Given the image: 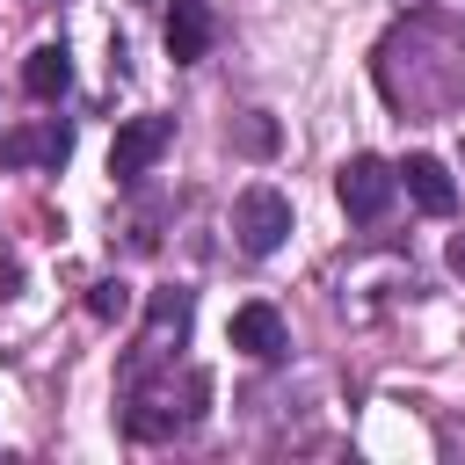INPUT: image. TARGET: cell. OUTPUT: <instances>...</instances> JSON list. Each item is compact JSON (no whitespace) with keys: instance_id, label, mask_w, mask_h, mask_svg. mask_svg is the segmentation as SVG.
Instances as JSON below:
<instances>
[{"instance_id":"cell-3","label":"cell","mask_w":465,"mask_h":465,"mask_svg":"<svg viewBox=\"0 0 465 465\" xmlns=\"http://www.w3.org/2000/svg\"><path fill=\"white\" fill-rule=\"evenodd\" d=\"M392 189H400V167H385L378 153H356V160H341V174H334V196H341V211H349L356 225H378L385 203H392Z\"/></svg>"},{"instance_id":"cell-12","label":"cell","mask_w":465,"mask_h":465,"mask_svg":"<svg viewBox=\"0 0 465 465\" xmlns=\"http://www.w3.org/2000/svg\"><path fill=\"white\" fill-rule=\"evenodd\" d=\"M15 283H22V269H15L7 254H0V291H15Z\"/></svg>"},{"instance_id":"cell-8","label":"cell","mask_w":465,"mask_h":465,"mask_svg":"<svg viewBox=\"0 0 465 465\" xmlns=\"http://www.w3.org/2000/svg\"><path fill=\"white\" fill-rule=\"evenodd\" d=\"M400 189H407V203H414V211H429V218H443V211L458 203L450 167H443L436 153H407V160H400Z\"/></svg>"},{"instance_id":"cell-4","label":"cell","mask_w":465,"mask_h":465,"mask_svg":"<svg viewBox=\"0 0 465 465\" xmlns=\"http://www.w3.org/2000/svg\"><path fill=\"white\" fill-rule=\"evenodd\" d=\"M174 145V116H131L124 131H116V145H109V174L131 189L138 174H153V160Z\"/></svg>"},{"instance_id":"cell-6","label":"cell","mask_w":465,"mask_h":465,"mask_svg":"<svg viewBox=\"0 0 465 465\" xmlns=\"http://www.w3.org/2000/svg\"><path fill=\"white\" fill-rule=\"evenodd\" d=\"M225 334H232V349H240V356H254V363H276V356L291 349V334H283V312H276V305H262V298H254V305H240Z\"/></svg>"},{"instance_id":"cell-7","label":"cell","mask_w":465,"mask_h":465,"mask_svg":"<svg viewBox=\"0 0 465 465\" xmlns=\"http://www.w3.org/2000/svg\"><path fill=\"white\" fill-rule=\"evenodd\" d=\"M211 36H218L211 0H167V58H174V65H196V58L211 51Z\"/></svg>"},{"instance_id":"cell-9","label":"cell","mask_w":465,"mask_h":465,"mask_svg":"<svg viewBox=\"0 0 465 465\" xmlns=\"http://www.w3.org/2000/svg\"><path fill=\"white\" fill-rule=\"evenodd\" d=\"M22 87H29L36 102H58V94L73 87V58H65V44H36V51L22 58Z\"/></svg>"},{"instance_id":"cell-1","label":"cell","mask_w":465,"mask_h":465,"mask_svg":"<svg viewBox=\"0 0 465 465\" xmlns=\"http://www.w3.org/2000/svg\"><path fill=\"white\" fill-rule=\"evenodd\" d=\"M189 320H196V291H182V283L153 291V298H145V334H138V349H131V363H124V385L145 378V371L167 356V341L189 334Z\"/></svg>"},{"instance_id":"cell-11","label":"cell","mask_w":465,"mask_h":465,"mask_svg":"<svg viewBox=\"0 0 465 465\" xmlns=\"http://www.w3.org/2000/svg\"><path fill=\"white\" fill-rule=\"evenodd\" d=\"M269 145H276V124L254 116V124H247V153H269Z\"/></svg>"},{"instance_id":"cell-13","label":"cell","mask_w":465,"mask_h":465,"mask_svg":"<svg viewBox=\"0 0 465 465\" xmlns=\"http://www.w3.org/2000/svg\"><path fill=\"white\" fill-rule=\"evenodd\" d=\"M450 269L465 276V232H450Z\"/></svg>"},{"instance_id":"cell-10","label":"cell","mask_w":465,"mask_h":465,"mask_svg":"<svg viewBox=\"0 0 465 465\" xmlns=\"http://www.w3.org/2000/svg\"><path fill=\"white\" fill-rule=\"evenodd\" d=\"M87 312H94V320H124V312H131V283H124V276H102V283L87 291Z\"/></svg>"},{"instance_id":"cell-5","label":"cell","mask_w":465,"mask_h":465,"mask_svg":"<svg viewBox=\"0 0 465 465\" xmlns=\"http://www.w3.org/2000/svg\"><path fill=\"white\" fill-rule=\"evenodd\" d=\"M73 153V124L58 116H36L22 131H0V167H58Z\"/></svg>"},{"instance_id":"cell-2","label":"cell","mask_w":465,"mask_h":465,"mask_svg":"<svg viewBox=\"0 0 465 465\" xmlns=\"http://www.w3.org/2000/svg\"><path fill=\"white\" fill-rule=\"evenodd\" d=\"M283 232H291V196L283 189H269V182H254V189H240V203H232V240H240V254H276L283 247Z\"/></svg>"}]
</instances>
